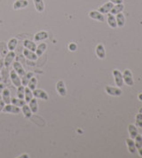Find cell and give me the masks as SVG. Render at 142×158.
Listing matches in <instances>:
<instances>
[{"mask_svg":"<svg viewBox=\"0 0 142 158\" xmlns=\"http://www.w3.org/2000/svg\"><path fill=\"white\" fill-rule=\"evenodd\" d=\"M123 82L129 85V86H132L134 84V81L132 78V75L130 69H125L123 74Z\"/></svg>","mask_w":142,"mask_h":158,"instance_id":"6da1fadb","label":"cell"},{"mask_svg":"<svg viewBox=\"0 0 142 158\" xmlns=\"http://www.w3.org/2000/svg\"><path fill=\"white\" fill-rule=\"evenodd\" d=\"M114 77H115V85L118 87H122L123 85V74L121 73L118 69H114L113 71Z\"/></svg>","mask_w":142,"mask_h":158,"instance_id":"7a4b0ae2","label":"cell"},{"mask_svg":"<svg viewBox=\"0 0 142 158\" xmlns=\"http://www.w3.org/2000/svg\"><path fill=\"white\" fill-rule=\"evenodd\" d=\"M10 78H11V81L12 83L14 84V85H15L16 87H19L22 85H21V79L20 77V76L15 72V70H13L10 73Z\"/></svg>","mask_w":142,"mask_h":158,"instance_id":"3957f363","label":"cell"},{"mask_svg":"<svg viewBox=\"0 0 142 158\" xmlns=\"http://www.w3.org/2000/svg\"><path fill=\"white\" fill-rule=\"evenodd\" d=\"M33 95L36 99H41L44 101H47L49 99V96H48L47 93H45L44 90H40V89H35L33 91Z\"/></svg>","mask_w":142,"mask_h":158,"instance_id":"277c9868","label":"cell"},{"mask_svg":"<svg viewBox=\"0 0 142 158\" xmlns=\"http://www.w3.org/2000/svg\"><path fill=\"white\" fill-rule=\"evenodd\" d=\"M4 112H7V113H12V114H19L21 112V108L17 106H14V105H11L10 104H6L5 105V108L3 109Z\"/></svg>","mask_w":142,"mask_h":158,"instance_id":"5b68a950","label":"cell"},{"mask_svg":"<svg viewBox=\"0 0 142 158\" xmlns=\"http://www.w3.org/2000/svg\"><path fill=\"white\" fill-rule=\"evenodd\" d=\"M105 90H106V93L108 95H111V96H120L122 94V90L119 88H116V87H112L106 85L105 87Z\"/></svg>","mask_w":142,"mask_h":158,"instance_id":"8992f818","label":"cell"},{"mask_svg":"<svg viewBox=\"0 0 142 158\" xmlns=\"http://www.w3.org/2000/svg\"><path fill=\"white\" fill-rule=\"evenodd\" d=\"M56 90L61 96L64 97V96L67 95V89H66L65 84H64V82L62 80H60V81L57 82Z\"/></svg>","mask_w":142,"mask_h":158,"instance_id":"52a82bcc","label":"cell"},{"mask_svg":"<svg viewBox=\"0 0 142 158\" xmlns=\"http://www.w3.org/2000/svg\"><path fill=\"white\" fill-rule=\"evenodd\" d=\"M15 58V52L14 51H10L9 52H7L6 57H5V60H4V65L5 67L8 68L10 65L12 64L14 59Z\"/></svg>","mask_w":142,"mask_h":158,"instance_id":"ba28073f","label":"cell"},{"mask_svg":"<svg viewBox=\"0 0 142 158\" xmlns=\"http://www.w3.org/2000/svg\"><path fill=\"white\" fill-rule=\"evenodd\" d=\"M114 6V4L112 2H107L106 4H104L103 6H101L100 7H99V13H101L102 15H106V14H108L110 11H111V9L113 8Z\"/></svg>","mask_w":142,"mask_h":158,"instance_id":"9c48e42d","label":"cell"},{"mask_svg":"<svg viewBox=\"0 0 142 158\" xmlns=\"http://www.w3.org/2000/svg\"><path fill=\"white\" fill-rule=\"evenodd\" d=\"M13 67H14V70H15V72L20 76V77H23L25 74H26V71L24 70L23 67L21 66V64L18 61H15L13 63Z\"/></svg>","mask_w":142,"mask_h":158,"instance_id":"30bf717a","label":"cell"},{"mask_svg":"<svg viewBox=\"0 0 142 158\" xmlns=\"http://www.w3.org/2000/svg\"><path fill=\"white\" fill-rule=\"evenodd\" d=\"M28 6V0H16L14 4V10H19V9H23L27 7Z\"/></svg>","mask_w":142,"mask_h":158,"instance_id":"8fae6325","label":"cell"},{"mask_svg":"<svg viewBox=\"0 0 142 158\" xmlns=\"http://www.w3.org/2000/svg\"><path fill=\"white\" fill-rule=\"evenodd\" d=\"M23 54L26 57V59H28L29 60H32V61H35V60H37V58H38L37 55L36 54L35 52L28 50V49H26V48H25V50L23 51Z\"/></svg>","mask_w":142,"mask_h":158,"instance_id":"7c38bea8","label":"cell"},{"mask_svg":"<svg viewBox=\"0 0 142 158\" xmlns=\"http://www.w3.org/2000/svg\"><path fill=\"white\" fill-rule=\"evenodd\" d=\"M89 16L93 19V20H97L99 22H104V15L101 13H99V11H91L89 13Z\"/></svg>","mask_w":142,"mask_h":158,"instance_id":"4fadbf2b","label":"cell"},{"mask_svg":"<svg viewBox=\"0 0 142 158\" xmlns=\"http://www.w3.org/2000/svg\"><path fill=\"white\" fill-rule=\"evenodd\" d=\"M47 38H48V33L46 31H39L34 36V41L35 42H40V41L45 40Z\"/></svg>","mask_w":142,"mask_h":158,"instance_id":"5bb4252c","label":"cell"},{"mask_svg":"<svg viewBox=\"0 0 142 158\" xmlns=\"http://www.w3.org/2000/svg\"><path fill=\"white\" fill-rule=\"evenodd\" d=\"M46 49H47V44L46 43H41L38 46H36L35 52L37 55V57H41L44 53V52L46 51Z\"/></svg>","mask_w":142,"mask_h":158,"instance_id":"9a60e30c","label":"cell"},{"mask_svg":"<svg viewBox=\"0 0 142 158\" xmlns=\"http://www.w3.org/2000/svg\"><path fill=\"white\" fill-rule=\"evenodd\" d=\"M2 100L4 101L5 104H10L11 103V93L10 90L5 88L2 93Z\"/></svg>","mask_w":142,"mask_h":158,"instance_id":"2e32d148","label":"cell"},{"mask_svg":"<svg viewBox=\"0 0 142 158\" xmlns=\"http://www.w3.org/2000/svg\"><path fill=\"white\" fill-rule=\"evenodd\" d=\"M96 54L97 56L99 58V59H104L106 57V51H105V48H104V45L99 44L97 45L96 47Z\"/></svg>","mask_w":142,"mask_h":158,"instance_id":"e0dca14e","label":"cell"},{"mask_svg":"<svg viewBox=\"0 0 142 158\" xmlns=\"http://www.w3.org/2000/svg\"><path fill=\"white\" fill-rule=\"evenodd\" d=\"M28 107L30 108L32 113H36L38 111V104L36 98H32L30 101L28 102Z\"/></svg>","mask_w":142,"mask_h":158,"instance_id":"ac0fdd59","label":"cell"},{"mask_svg":"<svg viewBox=\"0 0 142 158\" xmlns=\"http://www.w3.org/2000/svg\"><path fill=\"white\" fill-rule=\"evenodd\" d=\"M23 45H24V47H25L26 49L36 52V44L35 42H32V41H30V40H25V41L23 42Z\"/></svg>","mask_w":142,"mask_h":158,"instance_id":"d6986e66","label":"cell"},{"mask_svg":"<svg viewBox=\"0 0 142 158\" xmlns=\"http://www.w3.org/2000/svg\"><path fill=\"white\" fill-rule=\"evenodd\" d=\"M126 144H127L129 152L131 154H135V152H136V146H135V142L132 140V139H126Z\"/></svg>","mask_w":142,"mask_h":158,"instance_id":"ffe728a7","label":"cell"},{"mask_svg":"<svg viewBox=\"0 0 142 158\" xmlns=\"http://www.w3.org/2000/svg\"><path fill=\"white\" fill-rule=\"evenodd\" d=\"M123 9H124V6L123 4H117V5L114 6L113 8L111 9V11H110L111 13L110 14H112L113 15H117L119 13H122L123 11Z\"/></svg>","mask_w":142,"mask_h":158,"instance_id":"44dd1931","label":"cell"},{"mask_svg":"<svg viewBox=\"0 0 142 158\" xmlns=\"http://www.w3.org/2000/svg\"><path fill=\"white\" fill-rule=\"evenodd\" d=\"M107 23L108 25L112 28V29H115L117 27V24H116V20L115 18L112 14H108L107 15Z\"/></svg>","mask_w":142,"mask_h":158,"instance_id":"7402d4cb","label":"cell"},{"mask_svg":"<svg viewBox=\"0 0 142 158\" xmlns=\"http://www.w3.org/2000/svg\"><path fill=\"white\" fill-rule=\"evenodd\" d=\"M115 20H116L117 27L122 28V27H123V26H124L125 20H124V16H123V15L122 13H119V14H117V15H116V18H115Z\"/></svg>","mask_w":142,"mask_h":158,"instance_id":"603a6c76","label":"cell"},{"mask_svg":"<svg viewBox=\"0 0 142 158\" xmlns=\"http://www.w3.org/2000/svg\"><path fill=\"white\" fill-rule=\"evenodd\" d=\"M32 77H33V74H32L31 72L26 73L23 77H21V85H24V86L28 85V82H29V80H30V78H31Z\"/></svg>","mask_w":142,"mask_h":158,"instance_id":"cb8c5ba5","label":"cell"},{"mask_svg":"<svg viewBox=\"0 0 142 158\" xmlns=\"http://www.w3.org/2000/svg\"><path fill=\"white\" fill-rule=\"evenodd\" d=\"M34 4H35V7L36 9L37 12L42 13L43 11L44 10V4L43 0H33Z\"/></svg>","mask_w":142,"mask_h":158,"instance_id":"d4e9b609","label":"cell"},{"mask_svg":"<svg viewBox=\"0 0 142 158\" xmlns=\"http://www.w3.org/2000/svg\"><path fill=\"white\" fill-rule=\"evenodd\" d=\"M21 111H22L23 115H24V116H25L26 118H30V117H31V115H32V111H31L30 108L28 107L27 104H25L24 106L21 107Z\"/></svg>","mask_w":142,"mask_h":158,"instance_id":"484cf974","label":"cell"},{"mask_svg":"<svg viewBox=\"0 0 142 158\" xmlns=\"http://www.w3.org/2000/svg\"><path fill=\"white\" fill-rule=\"evenodd\" d=\"M128 131H129V133H130V136L131 139H135V137L138 135V130L136 128L134 124H130L128 126Z\"/></svg>","mask_w":142,"mask_h":158,"instance_id":"4316f807","label":"cell"},{"mask_svg":"<svg viewBox=\"0 0 142 158\" xmlns=\"http://www.w3.org/2000/svg\"><path fill=\"white\" fill-rule=\"evenodd\" d=\"M11 102H12L13 105L17 106L19 108H21L22 106H24L26 104L25 100H21V99H19V98H13V99H11Z\"/></svg>","mask_w":142,"mask_h":158,"instance_id":"83f0119b","label":"cell"},{"mask_svg":"<svg viewBox=\"0 0 142 158\" xmlns=\"http://www.w3.org/2000/svg\"><path fill=\"white\" fill-rule=\"evenodd\" d=\"M18 44V40L16 38H11L7 43V48L9 51H14Z\"/></svg>","mask_w":142,"mask_h":158,"instance_id":"f1b7e54d","label":"cell"},{"mask_svg":"<svg viewBox=\"0 0 142 158\" xmlns=\"http://www.w3.org/2000/svg\"><path fill=\"white\" fill-rule=\"evenodd\" d=\"M32 98H33V92L28 87L25 86V96H24V100L26 101V103H28Z\"/></svg>","mask_w":142,"mask_h":158,"instance_id":"f546056e","label":"cell"},{"mask_svg":"<svg viewBox=\"0 0 142 158\" xmlns=\"http://www.w3.org/2000/svg\"><path fill=\"white\" fill-rule=\"evenodd\" d=\"M36 83H37V79H36V77H32L30 78V80H29V82H28V87L32 91V92L36 89Z\"/></svg>","mask_w":142,"mask_h":158,"instance_id":"4dcf8cb0","label":"cell"},{"mask_svg":"<svg viewBox=\"0 0 142 158\" xmlns=\"http://www.w3.org/2000/svg\"><path fill=\"white\" fill-rule=\"evenodd\" d=\"M17 96H18L19 99L24 100V96H25V86L24 85H21V86L18 87Z\"/></svg>","mask_w":142,"mask_h":158,"instance_id":"1f68e13d","label":"cell"},{"mask_svg":"<svg viewBox=\"0 0 142 158\" xmlns=\"http://www.w3.org/2000/svg\"><path fill=\"white\" fill-rule=\"evenodd\" d=\"M135 146L136 148H142V135H137L135 137Z\"/></svg>","mask_w":142,"mask_h":158,"instance_id":"d6a6232c","label":"cell"},{"mask_svg":"<svg viewBox=\"0 0 142 158\" xmlns=\"http://www.w3.org/2000/svg\"><path fill=\"white\" fill-rule=\"evenodd\" d=\"M136 125L140 128H142V114L139 113L136 115Z\"/></svg>","mask_w":142,"mask_h":158,"instance_id":"836d02e7","label":"cell"},{"mask_svg":"<svg viewBox=\"0 0 142 158\" xmlns=\"http://www.w3.org/2000/svg\"><path fill=\"white\" fill-rule=\"evenodd\" d=\"M4 44H5V43H4V42H1V44H0L1 54H2V56H3V57H5V55H6V53L8 52V48H6V45H5V47H4Z\"/></svg>","mask_w":142,"mask_h":158,"instance_id":"e575fe53","label":"cell"},{"mask_svg":"<svg viewBox=\"0 0 142 158\" xmlns=\"http://www.w3.org/2000/svg\"><path fill=\"white\" fill-rule=\"evenodd\" d=\"M77 44L75 43H71L69 44V49L71 52H75V51L77 50Z\"/></svg>","mask_w":142,"mask_h":158,"instance_id":"d590c367","label":"cell"},{"mask_svg":"<svg viewBox=\"0 0 142 158\" xmlns=\"http://www.w3.org/2000/svg\"><path fill=\"white\" fill-rule=\"evenodd\" d=\"M110 2H112L113 4L117 5V4H123V0H110Z\"/></svg>","mask_w":142,"mask_h":158,"instance_id":"8d00e7d4","label":"cell"},{"mask_svg":"<svg viewBox=\"0 0 142 158\" xmlns=\"http://www.w3.org/2000/svg\"><path fill=\"white\" fill-rule=\"evenodd\" d=\"M4 108H5V102L2 100V101H0V112L3 111Z\"/></svg>","mask_w":142,"mask_h":158,"instance_id":"74e56055","label":"cell"},{"mask_svg":"<svg viewBox=\"0 0 142 158\" xmlns=\"http://www.w3.org/2000/svg\"><path fill=\"white\" fill-rule=\"evenodd\" d=\"M4 89H5V85L4 84H0V94L3 93Z\"/></svg>","mask_w":142,"mask_h":158,"instance_id":"f35d334b","label":"cell"},{"mask_svg":"<svg viewBox=\"0 0 142 158\" xmlns=\"http://www.w3.org/2000/svg\"><path fill=\"white\" fill-rule=\"evenodd\" d=\"M20 158H28L29 156H28V155H27V154H24V155H21V156H19Z\"/></svg>","mask_w":142,"mask_h":158,"instance_id":"ab89813d","label":"cell"},{"mask_svg":"<svg viewBox=\"0 0 142 158\" xmlns=\"http://www.w3.org/2000/svg\"><path fill=\"white\" fill-rule=\"evenodd\" d=\"M139 154H140V156H142V148H139Z\"/></svg>","mask_w":142,"mask_h":158,"instance_id":"60d3db41","label":"cell"},{"mask_svg":"<svg viewBox=\"0 0 142 158\" xmlns=\"http://www.w3.org/2000/svg\"><path fill=\"white\" fill-rule=\"evenodd\" d=\"M139 99H140V101H142V94H139Z\"/></svg>","mask_w":142,"mask_h":158,"instance_id":"b9f144b4","label":"cell"},{"mask_svg":"<svg viewBox=\"0 0 142 158\" xmlns=\"http://www.w3.org/2000/svg\"><path fill=\"white\" fill-rule=\"evenodd\" d=\"M1 100H2V97H1V96H0V101H1Z\"/></svg>","mask_w":142,"mask_h":158,"instance_id":"7bdbcfd3","label":"cell"},{"mask_svg":"<svg viewBox=\"0 0 142 158\" xmlns=\"http://www.w3.org/2000/svg\"><path fill=\"white\" fill-rule=\"evenodd\" d=\"M0 79H1V73H0Z\"/></svg>","mask_w":142,"mask_h":158,"instance_id":"ee69618b","label":"cell"}]
</instances>
